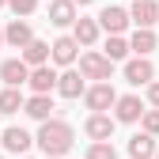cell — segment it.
<instances>
[{
    "instance_id": "cell-1",
    "label": "cell",
    "mask_w": 159,
    "mask_h": 159,
    "mask_svg": "<svg viewBox=\"0 0 159 159\" xmlns=\"http://www.w3.org/2000/svg\"><path fill=\"white\" fill-rule=\"evenodd\" d=\"M34 140L42 144V152H46V155H65V152L72 148L76 136H72V125H68V121H61V117H46Z\"/></svg>"
},
{
    "instance_id": "cell-2",
    "label": "cell",
    "mask_w": 159,
    "mask_h": 159,
    "mask_svg": "<svg viewBox=\"0 0 159 159\" xmlns=\"http://www.w3.org/2000/svg\"><path fill=\"white\" fill-rule=\"evenodd\" d=\"M110 72H114V61L106 53H84L80 57V76L84 80H110Z\"/></svg>"
},
{
    "instance_id": "cell-3",
    "label": "cell",
    "mask_w": 159,
    "mask_h": 159,
    "mask_svg": "<svg viewBox=\"0 0 159 159\" xmlns=\"http://www.w3.org/2000/svg\"><path fill=\"white\" fill-rule=\"evenodd\" d=\"M114 98H117V91L110 87V80H98L95 87H87V91H84V102H87V110H91V114L110 110V106H114Z\"/></svg>"
},
{
    "instance_id": "cell-4",
    "label": "cell",
    "mask_w": 159,
    "mask_h": 159,
    "mask_svg": "<svg viewBox=\"0 0 159 159\" xmlns=\"http://www.w3.org/2000/svg\"><path fill=\"white\" fill-rule=\"evenodd\" d=\"M98 30H106V34H121L125 27H129V11L125 8H117V4H110V8H102L98 11Z\"/></svg>"
},
{
    "instance_id": "cell-5",
    "label": "cell",
    "mask_w": 159,
    "mask_h": 159,
    "mask_svg": "<svg viewBox=\"0 0 159 159\" xmlns=\"http://www.w3.org/2000/svg\"><path fill=\"white\" fill-rule=\"evenodd\" d=\"M140 114H144V102H140L136 95H121V98H114V121L133 125V121H140Z\"/></svg>"
},
{
    "instance_id": "cell-6",
    "label": "cell",
    "mask_w": 159,
    "mask_h": 159,
    "mask_svg": "<svg viewBox=\"0 0 159 159\" xmlns=\"http://www.w3.org/2000/svg\"><path fill=\"white\" fill-rule=\"evenodd\" d=\"M27 76H30V65L23 61V57H11V61L0 65V80H4L8 87H23V84H27Z\"/></svg>"
},
{
    "instance_id": "cell-7",
    "label": "cell",
    "mask_w": 159,
    "mask_h": 159,
    "mask_svg": "<svg viewBox=\"0 0 159 159\" xmlns=\"http://www.w3.org/2000/svg\"><path fill=\"white\" fill-rule=\"evenodd\" d=\"M125 80L133 87H140V84H152L155 80V65L148 61V57H133V61L125 65Z\"/></svg>"
},
{
    "instance_id": "cell-8",
    "label": "cell",
    "mask_w": 159,
    "mask_h": 159,
    "mask_svg": "<svg viewBox=\"0 0 159 159\" xmlns=\"http://www.w3.org/2000/svg\"><path fill=\"white\" fill-rule=\"evenodd\" d=\"M30 38H34V30H30V23H27V19H11V23L4 27V42L11 46V49H23L27 42H30Z\"/></svg>"
},
{
    "instance_id": "cell-9",
    "label": "cell",
    "mask_w": 159,
    "mask_h": 159,
    "mask_svg": "<svg viewBox=\"0 0 159 159\" xmlns=\"http://www.w3.org/2000/svg\"><path fill=\"white\" fill-rule=\"evenodd\" d=\"M27 84H30V91H34V95H49V91L57 87V72H53V68H46V65H34V68H30V76H27Z\"/></svg>"
},
{
    "instance_id": "cell-10",
    "label": "cell",
    "mask_w": 159,
    "mask_h": 159,
    "mask_svg": "<svg viewBox=\"0 0 159 159\" xmlns=\"http://www.w3.org/2000/svg\"><path fill=\"white\" fill-rule=\"evenodd\" d=\"M0 144H4L8 152H15V155H23L30 144H34V136L27 133V129H19V125H11V129H4L0 133Z\"/></svg>"
},
{
    "instance_id": "cell-11",
    "label": "cell",
    "mask_w": 159,
    "mask_h": 159,
    "mask_svg": "<svg viewBox=\"0 0 159 159\" xmlns=\"http://www.w3.org/2000/svg\"><path fill=\"white\" fill-rule=\"evenodd\" d=\"M87 136H91V140H110V136H114V117L102 110V114H91L87 117Z\"/></svg>"
},
{
    "instance_id": "cell-12",
    "label": "cell",
    "mask_w": 159,
    "mask_h": 159,
    "mask_svg": "<svg viewBox=\"0 0 159 159\" xmlns=\"http://www.w3.org/2000/svg\"><path fill=\"white\" fill-rule=\"evenodd\" d=\"M129 19L136 27H155L159 23V4H155V0H136L133 11H129Z\"/></svg>"
},
{
    "instance_id": "cell-13",
    "label": "cell",
    "mask_w": 159,
    "mask_h": 159,
    "mask_svg": "<svg viewBox=\"0 0 159 159\" xmlns=\"http://www.w3.org/2000/svg\"><path fill=\"white\" fill-rule=\"evenodd\" d=\"M76 49H80V42H76L72 34H65V38H57V42L49 46V57H53L57 65H72L76 61Z\"/></svg>"
},
{
    "instance_id": "cell-14",
    "label": "cell",
    "mask_w": 159,
    "mask_h": 159,
    "mask_svg": "<svg viewBox=\"0 0 159 159\" xmlns=\"http://www.w3.org/2000/svg\"><path fill=\"white\" fill-rule=\"evenodd\" d=\"M57 95H65V98H80V95H84V76H80V72H61V76H57V87H53Z\"/></svg>"
},
{
    "instance_id": "cell-15",
    "label": "cell",
    "mask_w": 159,
    "mask_h": 159,
    "mask_svg": "<svg viewBox=\"0 0 159 159\" xmlns=\"http://www.w3.org/2000/svg\"><path fill=\"white\" fill-rule=\"evenodd\" d=\"M49 23L53 27H72L76 23V4L72 0H53L49 4Z\"/></svg>"
},
{
    "instance_id": "cell-16",
    "label": "cell",
    "mask_w": 159,
    "mask_h": 159,
    "mask_svg": "<svg viewBox=\"0 0 159 159\" xmlns=\"http://www.w3.org/2000/svg\"><path fill=\"white\" fill-rule=\"evenodd\" d=\"M152 49H155V30H152V27H136V34L129 38V53L148 57Z\"/></svg>"
},
{
    "instance_id": "cell-17",
    "label": "cell",
    "mask_w": 159,
    "mask_h": 159,
    "mask_svg": "<svg viewBox=\"0 0 159 159\" xmlns=\"http://www.w3.org/2000/svg\"><path fill=\"white\" fill-rule=\"evenodd\" d=\"M23 110L34 117V121H46V117L53 114V98L49 95H30V98H23Z\"/></svg>"
},
{
    "instance_id": "cell-18",
    "label": "cell",
    "mask_w": 159,
    "mask_h": 159,
    "mask_svg": "<svg viewBox=\"0 0 159 159\" xmlns=\"http://www.w3.org/2000/svg\"><path fill=\"white\" fill-rule=\"evenodd\" d=\"M129 155L133 159H152L155 155V136L152 133H136L133 140H129Z\"/></svg>"
},
{
    "instance_id": "cell-19",
    "label": "cell",
    "mask_w": 159,
    "mask_h": 159,
    "mask_svg": "<svg viewBox=\"0 0 159 159\" xmlns=\"http://www.w3.org/2000/svg\"><path fill=\"white\" fill-rule=\"evenodd\" d=\"M23 61L34 68V65H46L49 61V42H38V38H30V42L23 46Z\"/></svg>"
},
{
    "instance_id": "cell-20",
    "label": "cell",
    "mask_w": 159,
    "mask_h": 159,
    "mask_svg": "<svg viewBox=\"0 0 159 159\" xmlns=\"http://www.w3.org/2000/svg\"><path fill=\"white\" fill-rule=\"evenodd\" d=\"M72 38L80 46H91L98 38V23H95V19H76V23H72Z\"/></svg>"
},
{
    "instance_id": "cell-21",
    "label": "cell",
    "mask_w": 159,
    "mask_h": 159,
    "mask_svg": "<svg viewBox=\"0 0 159 159\" xmlns=\"http://www.w3.org/2000/svg\"><path fill=\"white\" fill-rule=\"evenodd\" d=\"M23 110V95H19V87H4L0 91V114H15Z\"/></svg>"
},
{
    "instance_id": "cell-22",
    "label": "cell",
    "mask_w": 159,
    "mask_h": 159,
    "mask_svg": "<svg viewBox=\"0 0 159 159\" xmlns=\"http://www.w3.org/2000/svg\"><path fill=\"white\" fill-rule=\"evenodd\" d=\"M106 57H110V61H125V57H129V42L121 34H110L106 38Z\"/></svg>"
},
{
    "instance_id": "cell-23",
    "label": "cell",
    "mask_w": 159,
    "mask_h": 159,
    "mask_svg": "<svg viewBox=\"0 0 159 159\" xmlns=\"http://www.w3.org/2000/svg\"><path fill=\"white\" fill-rule=\"evenodd\" d=\"M87 159H117V152H114L110 140H95V144L87 148Z\"/></svg>"
},
{
    "instance_id": "cell-24",
    "label": "cell",
    "mask_w": 159,
    "mask_h": 159,
    "mask_svg": "<svg viewBox=\"0 0 159 159\" xmlns=\"http://www.w3.org/2000/svg\"><path fill=\"white\" fill-rule=\"evenodd\" d=\"M8 8H11V11H15L19 19H27V15H30V11L38 8V0H8Z\"/></svg>"
},
{
    "instance_id": "cell-25",
    "label": "cell",
    "mask_w": 159,
    "mask_h": 159,
    "mask_svg": "<svg viewBox=\"0 0 159 159\" xmlns=\"http://www.w3.org/2000/svg\"><path fill=\"white\" fill-rule=\"evenodd\" d=\"M140 121H144V133L159 136V110H144V114H140Z\"/></svg>"
},
{
    "instance_id": "cell-26",
    "label": "cell",
    "mask_w": 159,
    "mask_h": 159,
    "mask_svg": "<svg viewBox=\"0 0 159 159\" xmlns=\"http://www.w3.org/2000/svg\"><path fill=\"white\" fill-rule=\"evenodd\" d=\"M148 102L159 110V84H155V80H152V84H148Z\"/></svg>"
},
{
    "instance_id": "cell-27",
    "label": "cell",
    "mask_w": 159,
    "mask_h": 159,
    "mask_svg": "<svg viewBox=\"0 0 159 159\" xmlns=\"http://www.w3.org/2000/svg\"><path fill=\"white\" fill-rule=\"evenodd\" d=\"M72 4H80V8H84V4H91V0H72Z\"/></svg>"
},
{
    "instance_id": "cell-28",
    "label": "cell",
    "mask_w": 159,
    "mask_h": 159,
    "mask_svg": "<svg viewBox=\"0 0 159 159\" xmlns=\"http://www.w3.org/2000/svg\"><path fill=\"white\" fill-rule=\"evenodd\" d=\"M0 46H4V30H0Z\"/></svg>"
},
{
    "instance_id": "cell-29",
    "label": "cell",
    "mask_w": 159,
    "mask_h": 159,
    "mask_svg": "<svg viewBox=\"0 0 159 159\" xmlns=\"http://www.w3.org/2000/svg\"><path fill=\"white\" fill-rule=\"evenodd\" d=\"M46 159H61V155H46Z\"/></svg>"
},
{
    "instance_id": "cell-30",
    "label": "cell",
    "mask_w": 159,
    "mask_h": 159,
    "mask_svg": "<svg viewBox=\"0 0 159 159\" xmlns=\"http://www.w3.org/2000/svg\"><path fill=\"white\" fill-rule=\"evenodd\" d=\"M152 159H159V148H155V155H152Z\"/></svg>"
},
{
    "instance_id": "cell-31",
    "label": "cell",
    "mask_w": 159,
    "mask_h": 159,
    "mask_svg": "<svg viewBox=\"0 0 159 159\" xmlns=\"http://www.w3.org/2000/svg\"><path fill=\"white\" fill-rule=\"evenodd\" d=\"M4 4H8V0H0V8H4Z\"/></svg>"
},
{
    "instance_id": "cell-32",
    "label": "cell",
    "mask_w": 159,
    "mask_h": 159,
    "mask_svg": "<svg viewBox=\"0 0 159 159\" xmlns=\"http://www.w3.org/2000/svg\"><path fill=\"white\" fill-rule=\"evenodd\" d=\"M0 159H4V155H0Z\"/></svg>"
}]
</instances>
